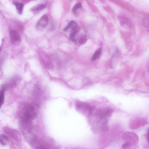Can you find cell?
<instances>
[{
    "label": "cell",
    "mask_w": 149,
    "mask_h": 149,
    "mask_svg": "<svg viewBox=\"0 0 149 149\" xmlns=\"http://www.w3.org/2000/svg\"><path fill=\"white\" fill-rule=\"evenodd\" d=\"M19 114L21 120H31L35 119L36 112L34 107L31 104L25 103L21 107Z\"/></svg>",
    "instance_id": "6da1fadb"
},
{
    "label": "cell",
    "mask_w": 149,
    "mask_h": 149,
    "mask_svg": "<svg viewBox=\"0 0 149 149\" xmlns=\"http://www.w3.org/2000/svg\"><path fill=\"white\" fill-rule=\"evenodd\" d=\"M75 107L78 111L85 115L90 116L92 114L94 108L89 104L81 101L75 103Z\"/></svg>",
    "instance_id": "7a4b0ae2"
},
{
    "label": "cell",
    "mask_w": 149,
    "mask_h": 149,
    "mask_svg": "<svg viewBox=\"0 0 149 149\" xmlns=\"http://www.w3.org/2000/svg\"><path fill=\"white\" fill-rule=\"evenodd\" d=\"M113 112V110L110 108H102L96 111L94 116L101 118L109 119L111 116Z\"/></svg>",
    "instance_id": "3957f363"
},
{
    "label": "cell",
    "mask_w": 149,
    "mask_h": 149,
    "mask_svg": "<svg viewBox=\"0 0 149 149\" xmlns=\"http://www.w3.org/2000/svg\"><path fill=\"white\" fill-rule=\"evenodd\" d=\"M123 140L132 146L136 144L139 141V137L135 133L130 132H124L122 135Z\"/></svg>",
    "instance_id": "277c9868"
},
{
    "label": "cell",
    "mask_w": 149,
    "mask_h": 149,
    "mask_svg": "<svg viewBox=\"0 0 149 149\" xmlns=\"http://www.w3.org/2000/svg\"><path fill=\"white\" fill-rule=\"evenodd\" d=\"M10 41L13 45H19L21 42V36L19 33L16 30H11L9 32Z\"/></svg>",
    "instance_id": "5b68a950"
},
{
    "label": "cell",
    "mask_w": 149,
    "mask_h": 149,
    "mask_svg": "<svg viewBox=\"0 0 149 149\" xmlns=\"http://www.w3.org/2000/svg\"><path fill=\"white\" fill-rule=\"evenodd\" d=\"M39 53V57L44 65L48 68L51 69L53 66V64L48 55L42 51H40Z\"/></svg>",
    "instance_id": "8992f818"
},
{
    "label": "cell",
    "mask_w": 149,
    "mask_h": 149,
    "mask_svg": "<svg viewBox=\"0 0 149 149\" xmlns=\"http://www.w3.org/2000/svg\"><path fill=\"white\" fill-rule=\"evenodd\" d=\"M4 131L7 134L14 140L19 141L20 140V135L17 131L9 128L5 127Z\"/></svg>",
    "instance_id": "52a82bcc"
},
{
    "label": "cell",
    "mask_w": 149,
    "mask_h": 149,
    "mask_svg": "<svg viewBox=\"0 0 149 149\" xmlns=\"http://www.w3.org/2000/svg\"><path fill=\"white\" fill-rule=\"evenodd\" d=\"M49 22V18L46 15H44L39 19L36 25V29L41 30L44 29L47 25Z\"/></svg>",
    "instance_id": "ba28073f"
},
{
    "label": "cell",
    "mask_w": 149,
    "mask_h": 149,
    "mask_svg": "<svg viewBox=\"0 0 149 149\" xmlns=\"http://www.w3.org/2000/svg\"><path fill=\"white\" fill-rule=\"evenodd\" d=\"M77 23L74 21H71L63 30L66 32H72L76 29Z\"/></svg>",
    "instance_id": "9c48e42d"
},
{
    "label": "cell",
    "mask_w": 149,
    "mask_h": 149,
    "mask_svg": "<svg viewBox=\"0 0 149 149\" xmlns=\"http://www.w3.org/2000/svg\"><path fill=\"white\" fill-rule=\"evenodd\" d=\"M13 3L15 6L18 13L19 14H21L23 12L24 7L23 4L22 3L15 1H14Z\"/></svg>",
    "instance_id": "30bf717a"
},
{
    "label": "cell",
    "mask_w": 149,
    "mask_h": 149,
    "mask_svg": "<svg viewBox=\"0 0 149 149\" xmlns=\"http://www.w3.org/2000/svg\"><path fill=\"white\" fill-rule=\"evenodd\" d=\"M0 144L3 146L7 145L9 143V139L6 135L3 134H0Z\"/></svg>",
    "instance_id": "8fae6325"
},
{
    "label": "cell",
    "mask_w": 149,
    "mask_h": 149,
    "mask_svg": "<svg viewBox=\"0 0 149 149\" xmlns=\"http://www.w3.org/2000/svg\"><path fill=\"white\" fill-rule=\"evenodd\" d=\"M5 87L2 86L0 89V107L3 105L4 101V93L5 90Z\"/></svg>",
    "instance_id": "7c38bea8"
},
{
    "label": "cell",
    "mask_w": 149,
    "mask_h": 149,
    "mask_svg": "<svg viewBox=\"0 0 149 149\" xmlns=\"http://www.w3.org/2000/svg\"><path fill=\"white\" fill-rule=\"evenodd\" d=\"M46 7V5L45 4H40L37 5L31 9V10L34 12L40 11Z\"/></svg>",
    "instance_id": "4fadbf2b"
},
{
    "label": "cell",
    "mask_w": 149,
    "mask_h": 149,
    "mask_svg": "<svg viewBox=\"0 0 149 149\" xmlns=\"http://www.w3.org/2000/svg\"><path fill=\"white\" fill-rule=\"evenodd\" d=\"M142 22L144 27L149 28V15L144 17L142 19Z\"/></svg>",
    "instance_id": "5bb4252c"
},
{
    "label": "cell",
    "mask_w": 149,
    "mask_h": 149,
    "mask_svg": "<svg viewBox=\"0 0 149 149\" xmlns=\"http://www.w3.org/2000/svg\"><path fill=\"white\" fill-rule=\"evenodd\" d=\"M121 22L123 25H126L128 27H130L131 22L130 21L128 18L123 17L121 19Z\"/></svg>",
    "instance_id": "9a60e30c"
},
{
    "label": "cell",
    "mask_w": 149,
    "mask_h": 149,
    "mask_svg": "<svg viewBox=\"0 0 149 149\" xmlns=\"http://www.w3.org/2000/svg\"><path fill=\"white\" fill-rule=\"evenodd\" d=\"M101 52V48L99 49L94 53L92 56L91 59L93 61H94L97 59L99 56Z\"/></svg>",
    "instance_id": "2e32d148"
},
{
    "label": "cell",
    "mask_w": 149,
    "mask_h": 149,
    "mask_svg": "<svg viewBox=\"0 0 149 149\" xmlns=\"http://www.w3.org/2000/svg\"><path fill=\"white\" fill-rule=\"evenodd\" d=\"M82 8V6L81 3L80 2L77 3L73 7L72 10L73 13H75L77 10Z\"/></svg>",
    "instance_id": "e0dca14e"
},
{
    "label": "cell",
    "mask_w": 149,
    "mask_h": 149,
    "mask_svg": "<svg viewBox=\"0 0 149 149\" xmlns=\"http://www.w3.org/2000/svg\"><path fill=\"white\" fill-rule=\"evenodd\" d=\"M78 31L75 29L72 32L70 35V38L71 40L74 42L76 41V39L75 38V36L77 33Z\"/></svg>",
    "instance_id": "ac0fdd59"
},
{
    "label": "cell",
    "mask_w": 149,
    "mask_h": 149,
    "mask_svg": "<svg viewBox=\"0 0 149 149\" xmlns=\"http://www.w3.org/2000/svg\"><path fill=\"white\" fill-rule=\"evenodd\" d=\"M87 40L86 37L85 36H82L80 38L79 42L81 44H83L86 42Z\"/></svg>",
    "instance_id": "d6986e66"
},
{
    "label": "cell",
    "mask_w": 149,
    "mask_h": 149,
    "mask_svg": "<svg viewBox=\"0 0 149 149\" xmlns=\"http://www.w3.org/2000/svg\"><path fill=\"white\" fill-rule=\"evenodd\" d=\"M132 145L129 143L125 142L123 144L122 147L123 149H129L131 148Z\"/></svg>",
    "instance_id": "ffe728a7"
},
{
    "label": "cell",
    "mask_w": 149,
    "mask_h": 149,
    "mask_svg": "<svg viewBox=\"0 0 149 149\" xmlns=\"http://www.w3.org/2000/svg\"><path fill=\"white\" fill-rule=\"evenodd\" d=\"M147 138L148 140L149 141V128L148 130V132L147 135Z\"/></svg>",
    "instance_id": "44dd1931"
},
{
    "label": "cell",
    "mask_w": 149,
    "mask_h": 149,
    "mask_svg": "<svg viewBox=\"0 0 149 149\" xmlns=\"http://www.w3.org/2000/svg\"><path fill=\"white\" fill-rule=\"evenodd\" d=\"M148 72H149V68L148 69Z\"/></svg>",
    "instance_id": "7402d4cb"
}]
</instances>
